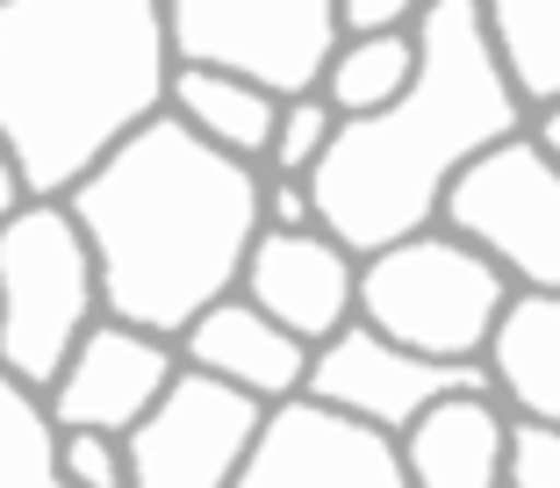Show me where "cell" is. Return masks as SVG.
Here are the masks:
<instances>
[{
  "label": "cell",
  "instance_id": "cell-26",
  "mask_svg": "<svg viewBox=\"0 0 560 488\" xmlns=\"http://www.w3.org/2000/svg\"><path fill=\"white\" fill-rule=\"evenodd\" d=\"M532 137H539V144L560 159V108H553V115H539V123H532Z\"/></svg>",
  "mask_w": 560,
  "mask_h": 488
},
{
  "label": "cell",
  "instance_id": "cell-2",
  "mask_svg": "<svg viewBox=\"0 0 560 488\" xmlns=\"http://www.w3.org/2000/svg\"><path fill=\"white\" fill-rule=\"evenodd\" d=\"M424 72L381 115L338 123L330 159L310 173L316 230L338 237L352 259H374L402 237L445 223V195L475 159L532 130L525 101L511 94L489 44L481 0H431L417 22Z\"/></svg>",
  "mask_w": 560,
  "mask_h": 488
},
{
  "label": "cell",
  "instance_id": "cell-3",
  "mask_svg": "<svg viewBox=\"0 0 560 488\" xmlns=\"http://www.w3.org/2000/svg\"><path fill=\"white\" fill-rule=\"evenodd\" d=\"M173 30L151 0H0V144L30 201H72L173 108Z\"/></svg>",
  "mask_w": 560,
  "mask_h": 488
},
{
  "label": "cell",
  "instance_id": "cell-9",
  "mask_svg": "<svg viewBox=\"0 0 560 488\" xmlns=\"http://www.w3.org/2000/svg\"><path fill=\"white\" fill-rule=\"evenodd\" d=\"M445 395H495V381L489 367H445V359L410 352V345L381 338L374 324H352L330 345H316V367H310V403L366 423L381 439H402Z\"/></svg>",
  "mask_w": 560,
  "mask_h": 488
},
{
  "label": "cell",
  "instance_id": "cell-22",
  "mask_svg": "<svg viewBox=\"0 0 560 488\" xmlns=\"http://www.w3.org/2000/svg\"><path fill=\"white\" fill-rule=\"evenodd\" d=\"M417 22H424V8H410V0H346V8H338V36H346V44L410 36Z\"/></svg>",
  "mask_w": 560,
  "mask_h": 488
},
{
  "label": "cell",
  "instance_id": "cell-14",
  "mask_svg": "<svg viewBox=\"0 0 560 488\" xmlns=\"http://www.w3.org/2000/svg\"><path fill=\"white\" fill-rule=\"evenodd\" d=\"M511 439L517 417L503 395H445L396 445L410 488H511Z\"/></svg>",
  "mask_w": 560,
  "mask_h": 488
},
{
  "label": "cell",
  "instance_id": "cell-20",
  "mask_svg": "<svg viewBox=\"0 0 560 488\" xmlns=\"http://www.w3.org/2000/svg\"><path fill=\"white\" fill-rule=\"evenodd\" d=\"M330 144H338V108H330L324 94L288 101V108H280V130H273V151H266V173L273 179H310L316 165L330 159Z\"/></svg>",
  "mask_w": 560,
  "mask_h": 488
},
{
  "label": "cell",
  "instance_id": "cell-12",
  "mask_svg": "<svg viewBox=\"0 0 560 488\" xmlns=\"http://www.w3.org/2000/svg\"><path fill=\"white\" fill-rule=\"evenodd\" d=\"M237 294L316 352V345H330L338 330L360 324V259L324 230H266L252 244Z\"/></svg>",
  "mask_w": 560,
  "mask_h": 488
},
{
  "label": "cell",
  "instance_id": "cell-7",
  "mask_svg": "<svg viewBox=\"0 0 560 488\" xmlns=\"http://www.w3.org/2000/svg\"><path fill=\"white\" fill-rule=\"evenodd\" d=\"M445 230L503 266L517 294H560V159L532 130L495 144L453 179Z\"/></svg>",
  "mask_w": 560,
  "mask_h": 488
},
{
  "label": "cell",
  "instance_id": "cell-16",
  "mask_svg": "<svg viewBox=\"0 0 560 488\" xmlns=\"http://www.w3.org/2000/svg\"><path fill=\"white\" fill-rule=\"evenodd\" d=\"M201 144H215L223 159H245V165H266L273 151V130H280V101H266L259 86L231 80V72H201V66H180L173 72V108Z\"/></svg>",
  "mask_w": 560,
  "mask_h": 488
},
{
  "label": "cell",
  "instance_id": "cell-1",
  "mask_svg": "<svg viewBox=\"0 0 560 488\" xmlns=\"http://www.w3.org/2000/svg\"><path fill=\"white\" fill-rule=\"evenodd\" d=\"M66 209L94 244L101 310L180 345L195 316L245 288L252 244L266 237V173L159 115Z\"/></svg>",
  "mask_w": 560,
  "mask_h": 488
},
{
  "label": "cell",
  "instance_id": "cell-8",
  "mask_svg": "<svg viewBox=\"0 0 560 488\" xmlns=\"http://www.w3.org/2000/svg\"><path fill=\"white\" fill-rule=\"evenodd\" d=\"M273 409L252 403L245 388L180 367L165 403L137 423L130 439V488H237L252 445H259Z\"/></svg>",
  "mask_w": 560,
  "mask_h": 488
},
{
  "label": "cell",
  "instance_id": "cell-24",
  "mask_svg": "<svg viewBox=\"0 0 560 488\" xmlns=\"http://www.w3.org/2000/svg\"><path fill=\"white\" fill-rule=\"evenodd\" d=\"M266 230H316L310 179H273L266 173Z\"/></svg>",
  "mask_w": 560,
  "mask_h": 488
},
{
  "label": "cell",
  "instance_id": "cell-17",
  "mask_svg": "<svg viewBox=\"0 0 560 488\" xmlns=\"http://www.w3.org/2000/svg\"><path fill=\"white\" fill-rule=\"evenodd\" d=\"M489 44L532 123L553 115L560 108V0H495Z\"/></svg>",
  "mask_w": 560,
  "mask_h": 488
},
{
  "label": "cell",
  "instance_id": "cell-21",
  "mask_svg": "<svg viewBox=\"0 0 560 488\" xmlns=\"http://www.w3.org/2000/svg\"><path fill=\"white\" fill-rule=\"evenodd\" d=\"M58 474H66V488H130V445L108 431H66Z\"/></svg>",
  "mask_w": 560,
  "mask_h": 488
},
{
  "label": "cell",
  "instance_id": "cell-6",
  "mask_svg": "<svg viewBox=\"0 0 560 488\" xmlns=\"http://www.w3.org/2000/svg\"><path fill=\"white\" fill-rule=\"evenodd\" d=\"M165 30L180 66L231 72L280 108L324 94V72L346 44L330 0H180L165 8Z\"/></svg>",
  "mask_w": 560,
  "mask_h": 488
},
{
  "label": "cell",
  "instance_id": "cell-23",
  "mask_svg": "<svg viewBox=\"0 0 560 488\" xmlns=\"http://www.w3.org/2000/svg\"><path fill=\"white\" fill-rule=\"evenodd\" d=\"M511 488H560V431L517 423L511 439Z\"/></svg>",
  "mask_w": 560,
  "mask_h": 488
},
{
  "label": "cell",
  "instance_id": "cell-15",
  "mask_svg": "<svg viewBox=\"0 0 560 488\" xmlns=\"http://www.w3.org/2000/svg\"><path fill=\"white\" fill-rule=\"evenodd\" d=\"M481 367L517 423L560 431V294H517Z\"/></svg>",
  "mask_w": 560,
  "mask_h": 488
},
{
  "label": "cell",
  "instance_id": "cell-10",
  "mask_svg": "<svg viewBox=\"0 0 560 488\" xmlns=\"http://www.w3.org/2000/svg\"><path fill=\"white\" fill-rule=\"evenodd\" d=\"M237 488H410L402 445L324 403H280L252 445Z\"/></svg>",
  "mask_w": 560,
  "mask_h": 488
},
{
  "label": "cell",
  "instance_id": "cell-18",
  "mask_svg": "<svg viewBox=\"0 0 560 488\" xmlns=\"http://www.w3.org/2000/svg\"><path fill=\"white\" fill-rule=\"evenodd\" d=\"M417 72H424L417 30L410 36H374V44H338V58L324 72V101L338 108V123H360V115L396 108L417 86Z\"/></svg>",
  "mask_w": 560,
  "mask_h": 488
},
{
  "label": "cell",
  "instance_id": "cell-13",
  "mask_svg": "<svg viewBox=\"0 0 560 488\" xmlns=\"http://www.w3.org/2000/svg\"><path fill=\"white\" fill-rule=\"evenodd\" d=\"M180 359L195 374L223 381V388H245L266 409L302 403L310 395V367H316L310 345L295 330H280L266 310H252L245 294H223L209 316H195L187 338H180Z\"/></svg>",
  "mask_w": 560,
  "mask_h": 488
},
{
  "label": "cell",
  "instance_id": "cell-19",
  "mask_svg": "<svg viewBox=\"0 0 560 488\" xmlns=\"http://www.w3.org/2000/svg\"><path fill=\"white\" fill-rule=\"evenodd\" d=\"M58 445H66V431H58L50 403L0 367V488H66Z\"/></svg>",
  "mask_w": 560,
  "mask_h": 488
},
{
  "label": "cell",
  "instance_id": "cell-11",
  "mask_svg": "<svg viewBox=\"0 0 560 488\" xmlns=\"http://www.w3.org/2000/svg\"><path fill=\"white\" fill-rule=\"evenodd\" d=\"M180 367L187 359H180L173 338H151V330H130V324H116V316H101L44 403H50V417H58V431L130 439L137 423L165 403V388L180 381Z\"/></svg>",
  "mask_w": 560,
  "mask_h": 488
},
{
  "label": "cell",
  "instance_id": "cell-25",
  "mask_svg": "<svg viewBox=\"0 0 560 488\" xmlns=\"http://www.w3.org/2000/svg\"><path fill=\"white\" fill-rule=\"evenodd\" d=\"M22 209H30V187H22V173H15V151L0 144V230L15 223Z\"/></svg>",
  "mask_w": 560,
  "mask_h": 488
},
{
  "label": "cell",
  "instance_id": "cell-5",
  "mask_svg": "<svg viewBox=\"0 0 560 488\" xmlns=\"http://www.w3.org/2000/svg\"><path fill=\"white\" fill-rule=\"evenodd\" d=\"M101 316L108 310L86 230L66 201H30L0 230V367L50 395Z\"/></svg>",
  "mask_w": 560,
  "mask_h": 488
},
{
  "label": "cell",
  "instance_id": "cell-4",
  "mask_svg": "<svg viewBox=\"0 0 560 488\" xmlns=\"http://www.w3.org/2000/svg\"><path fill=\"white\" fill-rule=\"evenodd\" d=\"M511 302V274L445 223L360 259V324L424 359H445V367H481Z\"/></svg>",
  "mask_w": 560,
  "mask_h": 488
}]
</instances>
